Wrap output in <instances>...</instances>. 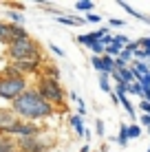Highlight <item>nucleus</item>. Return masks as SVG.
Listing matches in <instances>:
<instances>
[{
  "label": "nucleus",
  "mask_w": 150,
  "mask_h": 152,
  "mask_svg": "<svg viewBox=\"0 0 150 152\" xmlns=\"http://www.w3.org/2000/svg\"><path fill=\"white\" fill-rule=\"evenodd\" d=\"M11 64L18 69V73L22 77H29V75H40L44 60H20V62H11Z\"/></svg>",
  "instance_id": "1a4fd4ad"
},
{
  "label": "nucleus",
  "mask_w": 150,
  "mask_h": 152,
  "mask_svg": "<svg viewBox=\"0 0 150 152\" xmlns=\"http://www.w3.org/2000/svg\"><path fill=\"white\" fill-rule=\"evenodd\" d=\"M33 88L38 91V95L42 97L44 102H49L58 113H60V110H66V93H64V88H62L60 82L49 80V77H42V75H40Z\"/></svg>",
  "instance_id": "7ed1b4c3"
},
{
  "label": "nucleus",
  "mask_w": 150,
  "mask_h": 152,
  "mask_svg": "<svg viewBox=\"0 0 150 152\" xmlns=\"http://www.w3.org/2000/svg\"><path fill=\"white\" fill-rule=\"evenodd\" d=\"M121 49H124V46H121V44H117V42L113 40L110 44L106 46V55H110L113 60H115V57H119V53H121Z\"/></svg>",
  "instance_id": "aec40b11"
},
{
  "label": "nucleus",
  "mask_w": 150,
  "mask_h": 152,
  "mask_svg": "<svg viewBox=\"0 0 150 152\" xmlns=\"http://www.w3.org/2000/svg\"><path fill=\"white\" fill-rule=\"evenodd\" d=\"M126 95H137V97H141V95H143V88L139 86L137 82H132V84H128V91H126Z\"/></svg>",
  "instance_id": "5701e85b"
},
{
  "label": "nucleus",
  "mask_w": 150,
  "mask_h": 152,
  "mask_svg": "<svg viewBox=\"0 0 150 152\" xmlns=\"http://www.w3.org/2000/svg\"><path fill=\"white\" fill-rule=\"evenodd\" d=\"M141 137V126L139 124H128V141Z\"/></svg>",
  "instance_id": "4be33fe9"
},
{
  "label": "nucleus",
  "mask_w": 150,
  "mask_h": 152,
  "mask_svg": "<svg viewBox=\"0 0 150 152\" xmlns=\"http://www.w3.org/2000/svg\"><path fill=\"white\" fill-rule=\"evenodd\" d=\"M46 49H49L53 55H58V57H64V51H62L58 44H53V42H49V44H46Z\"/></svg>",
  "instance_id": "a878e982"
},
{
  "label": "nucleus",
  "mask_w": 150,
  "mask_h": 152,
  "mask_svg": "<svg viewBox=\"0 0 150 152\" xmlns=\"http://www.w3.org/2000/svg\"><path fill=\"white\" fill-rule=\"evenodd\" d=\"M84 20H86V22H93V24H97V22H102V15H100V13H93V11H91V13H86V18H84Z\"/></svg>",
  "instance_id": "cd10ccee"
},
{
  "label": "nucleus",
  "mask_w": 150,
  "mask_h": 152,
  "mask_svg": "<svg viewBox=\"0 0 150 152\" xmlns=\"http://www.w3.org/2000/svg\"><path fill=\"white\" fill-rule=\"evenodd\" d=\"M27 88H29L27 77H4V75H0V99H4V102L11 104Z\"/></svg>",
  "instance_id": "20e7f679"
},
{
  "label": "nucleus",
  "mask_w": 150,
  "mask_h": 152,
  "mask_svg": "<svg viewBox=\"0 0 150 152\" xmlns=\"http://www.w3.org/2000/svg\"><path fill=\"white\" fill-rule=\"evenodd\" d=\"M86 115V104H84V99H80L77 102V117H84Z\"/></svg>",
  "instance_id": "2f4dec72"
},
{
  "label": "nucleus",
  "mask_w": 150,
  "mask_h": 152,
  "mask_svg": "<svg viewBox=\"0 0 150 152\" xmlns=\"http://www.w3.org/2000/svg\"><path fill=\"white\" fill-rule=\"evenodd\" d=\"M18 124H20V117L9 106L0 108V137H11Z\"/></svg>",
  "instance_id": "0eeeda50"
},
{
  "label": "nucleus",
  "mask_w": 150,
  "mask_h": 152,
  "mask_svg": "<svg viewBox=\"0 0 150 152\" xmlns=\"http://www.w3.org/2000/svg\"><path fill=\"white\" fill-rule=\"evenodd\" d=\"M0 152H15V141L11 137H0Z\"/></svg>",
  "instance_id": "f3484780"
},
{
  "label": "nucleus",
  "mask_w": 150,
  "mask_h": 152,
  "mask_svg": "<svg viewBox=\"0 0 150 152\" xmlns=\"http://www.w3.org/2000/svg\"><path fill=\"white\" fill-rule=\"evenodd\" d=\"M95 134L100 139L106 137V126H104V119H95Z\"/></svg>",
  "instance_id": "b1692460"
},
{
  "label": "nucleus",
  "mask_w": 150,
  "mask_h": 152,
  "mask_svg": "<svg viewBox=\"0 0 150 152\" xmlns=\"http://www.w3.org/2000/svg\"><path fill=\"white\" fill-rule=\"evenodd\" d=\"M4 57L9 62H20V60H44L42 57V44L35 38H22L4 49Z\"/></svg>",
  "instance_id": "f03ea898"
},
{
  "label": "nucleus",
  "mask_w": 150,
  "mask_h": 152,
  "mask_svg": "<svg viewBox=\"0 0 150 152\" xmlns=\"http://www.w3.org/2000/svg\"><path fill=\"white\" fill-rule=\"evenodd\" d=\"M0 75H4V77H22L18 73V69H15V66L11 64V62H7V64L2 66V71H0Z\"/></svg>",
  "instance_id": "6ab92c4d"
},
{
  "label": "nucleus",
  "mask_w": 150,
  "mask_h": 152,
  "mask_svg": "<svg viewBox=\"0 0 150 152\" xmlns=\"http://www.w3.org/2000/svg\"><path fill=\"white\" fill-rule=\"evenodd\" d=\"M42 126L40 124H31V121H22L20 119V124H18V128L13 130V134H11V139H29V137H38V134H42Z\"/></svg>",
  "instance_id": "6e6552de"
},
{
  "label": "nucleus",
  "mask_w": 150,
  "mask_h": 152,
  "mask_svg": "<svg viewBox=\"0 0 150 152\" xmlns=\"http://www.w3.org/2000/svg\"><path fill=\"white\" fill-rule=\"evenodd\" d=\"M40 75H42V77H49V80L60 82L62 73H60V69L53 64V62H44V64H42V69H40ZM40 75H38V77H40Z\"/></svg>",
  "instance_id": "9d476101"
},
{
  "label": "nucleus",
  "mask_w": 150,
  "mask_h": 152,
  "mask_svg": "<svg viewBox=\"0 0 150 152\" xmlns=\"http://www.w3.org/2000/svg\"><path fill=\"white\" fill-rule=\"evenodd\" d=\"M22 38H29V31L24 27L11 24V22H7V20H0V44H4V49H7L9 44H13V42L22 40Z\"/></svg>",
  "instance_id": "423d86ee"
},
{
  "label": "nucleus",
  "mask_w": 150,
  "mask_h": 152,
  "mask_svg": "<svg viewBox=\"0 0 150 152\" xmlns=\"http://www.w3.org/2000/svg\"><path fill=\"white\" fill-rule=\"evenodd\" d=\"M80 152H91V143H84V145L80 148Z\"/></svg>",
  "instance_id": "f704fd0d"
},
{
  "label": "nucleus",
  "mask_w": 150,
  "mask_h": 152,
  "mask_svg": "<svg viewBox=\"0 0 150 152\" xmlns=\"http://www.w3.org/2000/svg\"><path fill=\"white\" fill-rule=\"evenodd\" d=\"M69 126L75 130V134H77V137H84L86 126H84V121H82V117H77V115H69Z\"/></svg>",
  "instance_id": "ddd939ff"
},
{
  "label": "nucleus",
  "mask_w": 150,
  "mask_h": 152,
  "mask_svg": "<svg viewBox=\"0 0 150 152\" xmlns=\"http://www.w3.org/2000/svg\"><path fill=\"white\" fill-rule=\"evenodd\" d=\"M110 33V29L108 27H102V29H95V31H91V35H93V40H102L104 35Z\"/></svg>",
  "instance_id": "393cba45"
},
{
  "label": "nucleus",
  "mask_w": 150,
  "mask_h": 152,
  "mask_svg": "<svg viewBox=\"0 0 150 152\" xmlns=\"http://www.w3.org/2000/svg\"><path fill=\"white\" fill-rule=\"evenodd\" d=\"M117 99H119V106L128 113V117H130L132 124H135V119H137V108H135V104L128 99V95H117Z\"/></svg>",
  "instance_id": "9b49d317"
},
{
  "label": "nucleus",
  "mask_w": 150,
  "mask_h": 152,
  "mask_svg": "<svg viewBox=\"0 0 150 152\" xmlns=\"http://www.w3.org/2000/svg\"><path fill=\"white\" fill-rule=\"evenodd\" d=\"M9 108H11L22 121H31V124H42V121H46L49 117H53V115L58 113L49 102H44V99L38 95V91H35L33 86H29L20 97H15Z\"/></svg>",
  "instance_id": "f257e3e1"
},
{
  "label": "nucleus",
  "mask_w": 150,
  "mask_h": 152,
  "mask_svg": "<svg viewBox=\"0 0 150 152\" xmlns=\"http://www.w3.org/2000/svg\"><path fill=\"white\" fill-rule=\"evenodd\" d=\"M119 60H121V62H126V64H130V62H132V53H128L126 49H121V53H119Z\"/></svg>",
  "instance_id": "7c9ffc66"
},
{
  "label": "nucleus",
  "mask_w": 150,
  "mask_h": 152,
  "mask_svg": "<svg viewBox=\"0 0 150 152\" xmlns=\"http://www.w3.org/2000/svg\"><path fill=\"white\" fill-rule=\"evenodd\" d=\"M108 27H126V22L119 20V18H110L108 20Z\"/></svg>",
  "instance_id": "473e14b6"
},
{
  "label": "nucleus",
  "mask_w": 150,
  "mask_h": 152,
  "mask_svg": "<svg viewBox=\"0 0 150 152\" xmlns=\"http://www.w3.org/2000/svg\"><path fill=\"white\" fill-rule=\"evenodd\" d=\"M115 143L126 148L128 145V124H119V134L115 137Z\"/></svg>",
  "instance_id": "2eb2a0df"
},
{
  "label": "nucleus",
  "mask_w": 150,
  "mask_h": 152,
  "mask_svg": "<svg viewBox=\"0 0 150 152\" xmlns=\"http://www.w3.org/2000/svg\"><path fill=\"white\" fill-rule=\"evenodd\" d=\"M148 152H150V145H148Z\"/></svg>",
  "instance_id": "e433bc0d"
},
{
  "label": "nucleus",
  "mask_w": 150,
  "mask_h": 152,
  "mask_svg": "<svg viewBox=\"0 0 150 152\" xmlns=\"http://www.w3.org/2000/svg\"><path fill=\"white\" fill-rule=\"evenodd\" d=\"M137 44H139V49L150 51V35H148V38H139V40H137Z\"/></svg>",
  "instance_id": "c85d7f7f"
},
{
  "label": "nucleus",
  "mask_w": 150,
  "mask_h": 152,
  "mask_svg": "<svg viewBox=\"0 0 150 152\" xmlns=\"http://www.w3.org/2000/svg\"><path fill=\"white\" fill-rule=\"evenodd\" d=\"M91 152H93V150H91ZM95 152H102V150H95Z\"/></svg>",
  "instance_id": "c9c22d12"
},
{
  "label": "nucleus",
  "mask_w": 150,
  "mask_h": 152,
  "mask_svg": "<svg viewBox=\"0 0 150 152\" xmlns=\"http://www.w3.org/2000/svg\"><path fill=\"white\" fill-rule=\"evenodd\" d=\"M93 9H95V2H93V0H77V2H75V11H86V13H91Z\"/></svg>",
  "instance_id": "a211bd4d"
},
{
  "label": "nucleus",
  "mask_w": 150,
  "mask_h": 152,
  "mask_svg": "<svg viewBox=\"0 0 150 152\" xmlns=\"http://www.w3.org/2000/svg\"><path fill=\"white\" fill-rule=\"evenodd\" d=\"M100 88H102L104 93H108V95L113 93V86H110V77H108V75H104V73H100Z\"/></svg>",
  "instance_id": "412c9836"
},
{
  "label": "nucleus",
  "mask_w": 150,
  "mask_h": 152,
  "mask_svg": "<svg viewBox=\"0 0 150 152\" xmlns=\"http://www.w3.org/2000/svg\"><path fill=\"white\" fill-rule=\"evenodd\" d=\"M66 95H69L71 99H73V102H75V104H77V102H80V95H77V93H75V91H69V93H66Z\"/></svg>",
  "instance_id": "72a5a7b5"
},
{
  "label": "nucleus",
  "mask_w": 150,
  "mask_h": 152,
  "mask_svg": "<svg viewBox=\"0 0 150 152\" xmlns=\"http://www.w3.org/2000/svg\"><path fill=\"white\" fill-rule=\"evenodd\" d=\"M13 141H15V150L20 152H51V148L55 145V139L44 137V134L29 137V139H13Z\"/></svg>",
  "instance_id": "39448f33"
},
{
  "label": "nucleus",
  "mask_w": 150,
  "mask_h": 152,
  "mask_svg": "<svg viewBox=\"0 0 150 152\" xmlns=\"http://www.w3.org/2000/svg\"><path fill=\"white\" fill-rule=\"evenodd\" d=\"M137 84L143 88V91H148V88H150V73H148V75H143V77H139Z\"/></svg>",
  "instance_id": "bb28decb"
},
{
  "label": "nucleus",
  "mask_w": 150,
  "mask_h": 152,
  "mask_svg": "<svg viewBox=\"0 0 150 152\" xmlns=\"http://www.w3.org/2000/svg\"><path fill=\"white\" fill-rule=\"evenodd\" d=\"M117 75H119V80L124 84H132L135 82V75H132V71H130V66H126V69H119V71H115Z\"/></svg>",
  "instance_id": "dca6fc26"
},
{
  "label": "nucleus",
  "mask_w": 150,
  "mask_h": 152,
  "mask_svg": "<svg viewBox=\"0 0 150 152\" xmlns=\"http://www.w3.org/2000/svg\"><path fill=\"white\" fill-rule=\"evenodd\" d=\"M7 22H11V24H18V27H24L27 18H24V13H22V11H15V9H9V11H7Z\"/></svg>",
  "instance_id": "4468645a"
},
{
  "label": "nucleus",
  "mask_w": 150,
  "mask_h": 152,
  "mask_svg": "<svg viewBox=\"0 0 150 152\" xmlns=\"http://www.w3.org/2000/svg\"><path fill=\"white\" fill-rule=\"evenodd\" d=\"M139 126H143L150 132V115H141V117H139Z\"/></svg>",
  "instance_id": "c756f323"
},
{
  "label": "nucleus",
  "mask_w": 150,
  "mask_h": 152,
  "mask_svg": "<svg viewBox=\"0 0 150 152\" xmlns=\"http://www.w3.org/2000/svg\"><path fill=\"white\" fill-rule=\"evenodd\" d=\"M117 4H119V7H121V9H124V11H126L128 15H132V18H137V20H141V22H148V24H150V18H148V15H143L141 11H135V7H130L128 2H124V0H119Z\"/></svg>",
  "instance_id": "f8f14e48"
}]
</instances>
